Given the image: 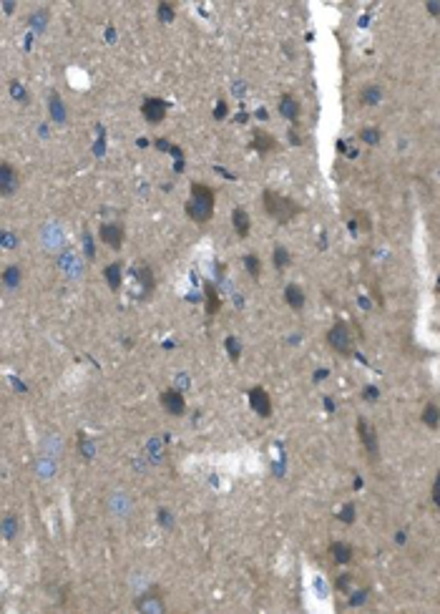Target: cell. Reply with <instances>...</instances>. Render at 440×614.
Here are the masks:
<instances>
[{"label": "cell", "instance_id": "7", "mask_svg": "<svg viewBox=\"0 0 440 614\" xmlns=\"http://www.w3.org/2000/svg\"><path fill=\"white\" fill-rule=\"evenodd\" d=\"M249 403H252L254 413H259L262 418H269L272 415V403H269V396L264 388H252L249 390Z\"/></svg>", "mask_w": 440, "mask_h": 614}, {"label": "cell", "instance_id": "31", "mask_svg": "<svg viewBox=\"0 0 440 614\" xmlns=\"http://www.w3.org/2000/svg\"><path fill=\"white\" fill-rule=\"evenodd\" d=\"M289 139H292V144H302V139L297 136V128H292V131H289Z\"/></svg>", "mask_w": 440, "mask_h": 614}, {"label": "cell", "instance_id": "15", "mask_svg": "<svg viewBox=\"0 0 440 614\" xmlns=\"http://www.w3.org/2000/svg\"><path fill=\"white\" fill-rule=\"evenodd\" d=\"M330 551H332V559H334L337 564H347V561L352 559V549H350L347 544H342V542H334V544L330 546Z\"/></svg>", "mask_w": 440, "mask_h": 614}, {"label": "cell", "instance_id": "30", "mask_svg": "<svg viewBox=\"0 0 440 614\" xmlns=\"http://www.w3.org/2000/svg\"><path fill=\"white\" fill-rule=\"evenodd\" d=\"M13 524H16L13 519H8V521H5V536H8V539L13 536Z\"/></svg>", "mask_w": 440, "mask_h": 614}, {"label": "cell", "instance_id": "23", "mask_svg": "<svg viewBox=\"0 0 440 614\" xmlns=\"http://www.w3.org/2000/svg\"><path fill=\"white\" fill-rule=\"evenodd\" d=\"M227 350H229V358H231V360H239L242 347H239V340H237V338H227Z\"/></svg>", "mask_w": 440, "mask_h": 614}, {"label": "cell", "instance_id": "5", "mask_svg": "<svg viewBox=\"0 0 440 614\" xmlns=\"http://www.w3.org/2000/svg\"><path fill=\"white\" fill-rule=\"evenodd\" d=\"M161 405H164L171 415H184V411H186L184 396H181L179 390H174V388H169V390L161 393Z\"/></svg>", "mask_w": 440, "mask_h": 614}, {"label": "cell", "instance_id": "21", "mask_svg": "<svg viewBox=\"0 0 440 614\" xmlns=\"http://www.w3.org/2000/svg\"><path fill=\"white\" fill-rule=\"evenodd\" d=\"M289 265V252L284 250V247H277L274 250V267L277 270H284Z\"/></svg>", "mask_w": 440, "mask_h": 614}, {"label": "cell", "instance_id": "2", "mask_svg": "<svg viewBox=\"0 0 440 614\" xmlns=\"http://www.w3.org/2000/svg\"><path fill=\"white\" fill-rule=\"evenodd\" d=\"M262 201H264V212H267L272 219H277L280 224L289 222V219L295 217V214H299L297 201H292L289 197L277 194V192H272V189H267V192H264Z\"/></svg>", "mask_w": 440, "mask_h": 614}, {"label": "cell", "instance_id": "17", "mask_svg": "<svg viewBox=\"0 0 440 614\" xmlns=\"http://www.w3.org/2000/svg\"><path fill=\"white\" fill-rule=\"evenodd\" d=\"M104 274H106V282H108L111 289H119V287H121V265H119V262L108 265Z\"/></svg>", "mask_w": 440, "mask_h": 614}, {"label": "cell", "instance_id": "13", "mask_svg": "<svg viewBox=\"0 0 440 614\" xmlns=\"http://www.w3.org/2000/svg\"><path fill=\"white\" fill-rule=\"evenodd\" d=\"M231 222H234V229H237V235L239 237H246L249 235V214L244 212V209H234L231 212Z\"/></svg>", "mask_w": 440, "mask_h": 614}, {"label": "cell", "instance_id": "3", "mask_svg": "<svg viewBox=\"0 0 440 614\" xmlns=\"http://www.w3.org/2000/svg\"><path fill=\"white\" fill-rule=\"evenodd\" d=\"M327 343L332 345V350H337L340 355H350L352 353V338H350V327L345 323L332 325V330L327 332Z\"/></svg>", "mask_w": 440, "mask_h": 614}, {"label": "cell", "instance_id": "26", "mask_svg": "<svg viewBox=\"0 0 440 614\" xmlns=\"http://www.w3.org/2000/svg\"><path fill=\"white\" fill-rule=\"evenodd\" d=\"M51 108H53V116H55V119L63 121V106H61V98H58V96L51 98Z\"/></svg>", "mask_w": 440, "mask_h": 614}, {"label": "cell", "instance_id": "9", "mask_svg": "<svg viewBox=\"0 0 440 614\" xmlns=\"http://www.w3.org/2000/svg\"><path fill=\"white\" fill-rule=\"evenodd\" d=\"M101 239H104L111 250H121V244H123V227L121 224H104V227H101Z\"/></svg>", "mask_w": 440, "mask_h": 614}, {"label": "cell", "instance_id": "8", "mask_svg": "<svg viewBox=\"0 0 440 614\" xmlns=\"http://www.w3.org/2000/svg\"><path fill=\"white\" fill-rule=\"evenodd\" d=\"M16 189H18V171L8 162H3L0 164V192H3L5 197H10Z\"/></svg>", "mask_w": 440, "mask_h": 614}, {"label": "cell", "instance_id": "1", "mask_svg": "<svg viewBox=\"0 0 440 614\" xmlns=\"http://www.w3.org/2000/svg\"><path fill=\"white\" fill-rule=\"evenodd\" d=\"M186 212L199 224L211 219V214H214V192L207 184H199V181L192 184V199H189V204H186Z\"/></svg>", "mask_w": 440, "mask_h": 614}, {"label": "cell", "instance_id": "12", "mask_svg": "<svg viewBox=\"0 0 440 614\" xmlns=\"http://www.w3.org/2000/svg\"><path fill=\"white\" fill-rule=\"evenodd\" d=\"M284 300H287V305L292 307V310H302L304 307V292L299 289V285H287Z\"/></svg>", "mask_w": 440, "mask_h": 614}, {"label": "cell", "instance_id": "22", "mask_svg": "<svg viewBox=\"0 0 440 614\" xmlns=\"http://www.w3.org/2000/svg\"><path fill=\"white\" fill-rule=\"evenodd\" d=\"M136 277H141V280H143L146 289L154 287V277H151V270H149V267H136Z\"/></svg>", "mask_w": 440, "mask_h": 614}, {"label": "cell", "instance_id": "27", "mask_svg": "<svg viewBox=\"0 0 440 614\" xmlns=\"http://www.w3.org/2000/svg\"><path fill=\"white\" fill-rule=\"evenodd\" d=\"M340 516H342V521L352 524V519H355V506H352V504H347V506H345V511H342Z\"/></svg>", "mask_w": 440, "mask_h": 614}, {"label": "cell", "instance_id": "14", "mask_svg": "<svg viewBox=\"0 0 440 614\" xmlns=\"http://www.w3.org/2000/svg\"><path fill=\"white\" fill-rule=\"evenodd\" d=\"M204 295H207V312H209V315H216V312H219V307H222V302H219L216 287H214L211 282L204 285Z\"/></svg>", "mask_w": 440, "mask_h": 614}, {"label": "cell", "instance_id": "4", "mask_svg": "<svg viewBox=\"0 0 440 614\" xmlns=\"http://www.w3.org/2000/svg\"><path fill=\"white\" fill-rule=\"evenodd\" d=\"M357 433H360V441H362L365 451H368V456L375 461L377 458V433H375V428L368 420H357Z\"/></svg>", "mask_w": 440, "mask_h": 614}, {"label": "cell", "instance_id": "32", "mask_svg": "<svg viewBox=\"0 0 440 614\" xmlns=\"http://www.w3.org/2000/svg\"><path fill=\"white\" fill-rule=\"evenodd\" d=\"M428 8H430V13H440V5H435V3H430Z\"/></svg>", "mask_w": 440, "mask_h": 614}, {"label": "cell", "instance_id": "19", "mask_svg": "<svg viewBox=\"0 0 440 614\" xmlns=\"http://www.w3.org/2000/svg\"><path fill=\"white\" fill-rule=\"evenodd\" d=\"M3 282H5L8 287H18V285H20V270H18V267H8V270L3 272Z\"/></svg>", "mask_w": 440, "mask_h": 614}, {"label": "cell", "instance_id": "6", "mask_svg": "<svg viewBox=\"0 0 440 614\" xmlns=\"http://www.w3.org/2000/svg\"><path fill=\"white\" fill-rule=\"evenodd\" d=\"M141 111H143V119L149 124H161L164 116H166V104L161 98H146Z\"/></svg>", "mask_w": 440, "mask_h": 614}, {"label": "cell", "instance_id": "18", "mask_svg": "<svg viewBox=\"0 0 440 614\" xmlns=\"http://www.w3.org/2000/svg\"><path fill=\"white\" fill-rule=\"evenodd\" d=\"M244 267L249 270V274H252V277H259V274H262V262H259V257H254V254H246V257H244Z\"/></svg>", "mask_w": 440, "mask_h": 614}, {"label": "cell", "instance_id": "24", "mask_svg": "<svg viewBox=\"0 0 440 614\" xmlns=\"http://www.w3.org/2000/svg\"><path fill=\"white\" fill-rule=\"evenodd\" d=\"M158 18L164 23H171L174 20V8L169 3H158Z\"/></svg>", "mask_w": 440, "mask_h": 614}, {"label": "cell", "instance_id": "25", "mask_svg": "<svg viewBox=\"0 0 440 614\" xmlns=\"http://www.w3.org/2000/svg\"><path fill=\"white\" fill-rule=\"evenodd\" d=\"M360 139L368 141V144H377L380 141V131L377 128H362L360 131Z\"/></svg>", "mask_w": 440, "mask_h": 614}, {"label": "cell", "instance_id": "20", "mask_svg": "<svg viewBox=\"0 0 440 614\" xmlns=\"http://www.w3.org/2000/svg\"><path fill=\"white\" fill-rule=\"evenodd\" d=\"M380 96H383V91H380L377 86H368V89L362 91V104H370L372 106V104H377V101H380Z\"/></svg>", "mask_w": 440, "mask_h": 614}, {"label": "cell", "instance_id": "28", "mask_svg": "<svg viewBox=\"0 0 440 614\" xmlns=\"http://www.w3.org/2000/svg\"><path fill=\"white\" fill-rule=\"evenodd\" d=\"M433 501L440 506V473H438V478H435V486H433Z\"/></svg>", "mask_w": 440, "mask_h": 614}, {"label": "cell", "instance_id": "10", "mask_svg": "<svg viewBox=\"0 0 440 614\" xmlns=\"http://www.w3.org/2000/svg\"><path fill=\"white\" fill-rule=\"evenodd\" d=\"M280 113L284 116V119H289V121H297V119H299V101H297L295 96L284 93V96L280 98Z\"/></svg>", "mask_w": 440, "mask_h": 614}, {"label": "cell", "instance_id": "29", "mask_svg": "<svg viewBox=\"0 0 440 614\" xmlns=\"http://www.w3.org/2000/svg\"><path fill=\"white\" fill-rule=\"evenodd\" d=\"M214 113H216V119H224V116H227V106H224V104H219Z\"/></svg>", "mask_w": 440, "mask_h": 614}, {"label": "cell", "instance_id": "16", "mask_svg": "<svg viewBox=\"0 0 440 614\" xmlns=\"http://www.w3.org/2000/svg\"><path fill=\"white\" fill-rule=\"evenodd\" d=\"M422 423L428 428H438L440 426V408L435 405V403H428L425 405V411H422Z\"/></svg>", "mask_w": 440, "mask_h": 614}, {"label": "cell", "instance_id": "11", "mask_svg": "<svg viewBox=\"0 0 440 614\" xmlns=\"http://www.w3.org/2000/svg\"><path fill=\"white\" fill-rule=\"evenodd\" d=\"M252 146H254L257 151L267 154V151H274V149H277V139H274V136H269L267 131H254V141H252Z\"/></svg>", "mask_w": 440, "mask_h": 614}]
</instances>
